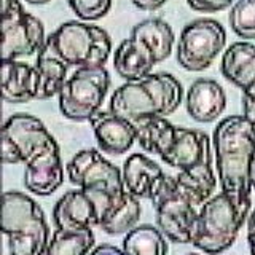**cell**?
Returning <instances> with one entry per match:
<instances>
[{
  "label": "cell",
  "mask_w": 255,
  "mask_h": 255,
  "mask_svg": "<svg viewBox=\"0 0 255 255\" xmlns=\"http://www.w3.org/2000/svg\"><path fill=\"white\" fill-rule=\"evenodd\" d=\"M214 148L222 187L244 219L252 204V163L255 156V125L244 115L223 118L214 131Z\"/></svg>",
  "instance_id": "cell-1"
},
{
  "label": "cell",
  "mask_w": 255,
  "mask_h": 255,
  "mask_svg": "<svg viewBox=\"0 0 255 255\" xmlns=\"http://www.w3.org/2000/svg\"><path fill=\"white\" fill-rule=\"evenodd\" d=\"M182 85L171 74H150L135 82H126L110 98V112L134 125L150 117H167L179 109Z\"/></svg>",
  "instance_id": "cell-2"
},
{
  "label": "cell",
  "mask_w": 255,
  "mask_h": 255,
  "mask_svg": "<svg viewBox=\"0 0 255 255\" xmlns=\"http://www.w3.org/2000/svg\"><path fill=\"white\" fill-rule=\"evenodd\" d=\"M161 159L179 169L175 179L199 206L212 198L217 180L212 171L211 139L206 132L177 128L172 147Z\"/></svg>",
  "instance_id": "cell-3"
},
{
  "label": "cell",
  "mask_w": 255,
  "mask_h": 255,
  "mask_svg": "<svg viewBox=\"0 0 255 255\" xmlns=\"http://www.w3.org/2000/svg\"><path fill=\"white\" fill-rule=\"evenodd\" d=\"M112 51L107 30L93 24L67 21L46 37L38 56L54 58L67 67H102Z\"/></svg>",
  "instance_id": "cell-4"
},
{
  "label": "cell",
  "mask_w": 255,
  "mask_h": 255,
  "mask_svg": "<svg viewBox=\"0 0 255 255\" xmlns=\"http://www.w3.org/2000/svg\"><path fill=\"white\" fill-rule=\"evenodd\" d=\"M2 231L10 255H45L50 228L34 199L21 191H5L2 199Z\"/></svg>",
  "instance_id": "cell-5"
},
{
  "label": "cell",
  "mask_w": 255,
  "mask_h": 255,
  "mask_svg": "<svg viewBox=\"0 0 255 255\" xmlns=\"http://www.w3.org/2000/svg\"><path fill=\"white\" fill-rule=\"evenodd\" d=\"M246 219L233 201L219 193L201 206L191 231V244L207 255H219L236 241Z\"/></svg>",
  "instance_id": "cell-6"
},
{
  "label": "cell",
  "mask_w": 255,
  "mask_h": 255,
  "mask_svg": "<svg viewBox=\"0 0 255 255\" xmlns=\"http://www.w3.org/2000/svg\"><path fill=\"white\" fill-rule=\"evenodd\" d=\"M156 211V223L163 235L177 244L191 243V231L201 209L195 198L175 177L166 175L151 196Z\"/></svg>",
  "instance_id": "cell-7"
},
{
  "label": "cell",
  "mask_w": 255,
  "mask_h": 255,
  "mask_svg": "<svg viewBox=\"0 0 255 255\" xmlns=\"http://www.w3.org/2000/svg\"><path fill=\"white\" fill-rule=\"evenodd\" d=\"M110 86L106 67H80L64 83L59 96L62 115L72 122H90L101 110Z\"/></svg>",
  "instance_id": "cell-8"
},
{
  "label": "cell",
  "mask_w": 255,
  "mask_h": 255,
  "mask_svg": "<svg viewBox=\"0 0 255 255\" xmlns=\"http://www.w3.org/2000/svg\"><path fill=\"white\" fill-rule=\"evenodd\" d=\"M42 21L24 10L19 0H2V59H18L42 51Z\"/></svg>",
  "instance_id": "cell-9"
},
{
  "label": "cell",
  "mask_w": 255,
  "mask_h": 255,
  "mask_svg": "<svg viewBox=\"0 0 255 255\" xmlns=\"http://www.w3.org/2000/svg\"><path fill=\"white\" fill-rule=\"evenodd\" d=\"M227 43L225 27L211 18H199L183 27L177 43V62L190 72H201L214 62Z\"/></svg>",
  "instance_id": "cell-10"
},
{
  "label": "cell",
  "mask_w": 255,
  "mask_h": 255,
  "mask_svg": "<svg viewBox=\"0 0 255 255\" xmlns=\"http://www.w3.org/2000/svg\"><path fill=\"white\" fill-rule=\"evenodd\" d=\"M53 143L54 137L34 115H11L2 128V158L6 164H26Z\"/></svg>",
  "instance_id": "cell-11"
},
{
  "label": "cell",
  "mask_w": 255,
  "mask_h": 255,
  "mask_svg": "<svg viewBox=\"0 0 255 255\" xmlns=\"http://www.w3.org/2000/svg\"><path fill=\"white\" fill-rule=\"evenodd\" d=\"M67 175L75 187L94 193L117 196L126 190L123 174L96 148L78 151L67 164Z\"/></svg>",
  "instance_id": "cell-12"
},
{
  "label": "cell",
  "mask_w": 255,
  "mask_h": 255,
  "mask_svg": "<svg viewBox=\"0 0 255 255\" xmlns=\"http://www.w3.org/2000/svg\"><path fill=\"white\" fill-rule=\"evenodd\" d=\"M110 198L114 196L82 188L67 191L53 209L54 225L58 230L66 231H80L96 225L99 227L104 207L110 201Z\"/></svg>",
  "instance_id": "cell-13"
},
{
  "label": "cell",
  "mask_w": 255,
  "mask_h": 255,
  "mask_svg": "<svg viewBox=\"0 0 255 255\" xmlns=\"http://www.w3.org/2000/svg\"><path fill=\"white\" fill-rule=\"evenodd\" d=\"M64 182V166L58 142L30 158L24 169V185L38 196H50Z\"/></svg>",
  "instance_id": "cell-14"
},
{
  "label": "cell",
  "mask_w": 255,
  "mask_h": 255,
  "mask_svg": "<svg viewBox=\"0 0 255 255\" xmlns=\"http://www.w3.org/2000/svg\"><path fill=\"white\" fill-rule=\"evenodd\" d=\"M90 123L98 140V145L102 151L110 155H123L132 147L135 140L134 125L114 112L99 110Z\"/></svg>",
  "instance_id": "cell-15"
},
{
  "label": "cell",
  "mask_w": 255,
  "mask_h": 255,
  "mask_svg": "<svg viewBox=\"0 0 255 255\" xmlns=\"http://www.w3.org/2000/svg\"><path fill=\"white\" fill-rule=\"evenodd\" d=\"M188 115L198 123L215 122L227 107L223 88L211 78H199L190 85L185 98Z\"/></svg>",
  "instance_id": "cell-16"
},
{
  "label": "cell",
  "mask_w": 255,
  "mask_h": 255,
  "mask_svg": "<svg viewBox=\"0 0 255 255\" xmlns=\"http://www.w3.org/2000/svg\"><path fill=\"white\" fill-rule=\"evenodd\" d=\"M40 75L34 66L16 59H2V98L10 104L37 99Z\"/></svg>",
  "instance_id": "cell-17"
},
{
  "label": "cell",
  "mask_w": 255,
  "mask_h": 255,
  "mask_svg": "<svg viewBox=\"0 0 255 255\" xmlns=\"http://www.w3.org/2000/svg\"><path fill=\"white\" fill-rule=\"evenodd\" d=\"M156 59L150 48L139 38H125L114 54L115 72L126 82H135L151 74Z\"/></svg>",
  "instance_id": "cell-18"
},
{
  "label": "cell",
  "mask_w": 255,
  "mask_h": 255,
  "mask_svg": "<svg viewBox=\"0 0 255 255\" xmlns=\"http://www.w3.org/2000/svg\"><path fill=\"white\" fill-rule=\"evenodd\" d=\"M166 177V174L153 159L142 153H134L123 164L125 188L137 198L151 199L155 190Z\"/></svg>",
  "instance_id": "cell-19"
},
{
  "label": "cell",
  "mask_w": 255,
  "mask_h": 255,
  "mask_svg": "<svg viewBox=\"0 0 255 255\" xmlns=\"http://www.w3.org/2000/svg\"><path fill=\"white\" fill-rule=\"evenodd\" d=\"M220 69L228 82L246 91L255 83V45L251 42L230 45L222 56Z\"/></svg>",
  "instance_id": "cell-20"
},
{
  "label": "cell",
  "mask_w": 255,
  "mask_h": 255,
  "mask_svg": "<svg viewBox=\"0 0 255 255\" xmlns=\"http://www.w3.org/2000/svg\"><path fill=\"white\" fill-rule=\"evenodd\" d=\"M140 203L137 196L125 190L122 195L110 198L104 207L99 227L107 235H122L135 228L140 219Z\"/></svg>",
  "instance_id": "cell-21"
},
{
  "label": "cell",
  "mask_w": 255,
  "mask_h": 255,
  "mask_svg": "<svg viewBox=\"0 0 255 255\" xmlns=\"http://www.w3.org/2000/svg\"><path fill=\"white\" fill-rule=\"evenodd\" d=\"M135 140L148 153L166 155L175 140L177 126L167 122L166 117H150L134 123Z\"/></svg>",
  "instance_id": "cell-22"
},
{
  "label": "cell",
  "mask_w": 255,
  "mask_h": 255,
  "mask_svg": "<svg viewBox=\"0 0 255 255\" xmlns=\"http://www.w3.org/2000/svg\"><path fill=\"white\" fill-rule=\"evenodd\" d=\"M131 37L139 38L153 53L156 62H163L171 56L174 46V30L164 19L150 18L132 27Z\"/></svg>",
  "instance_id": "cell-23"
},
{
  "label": "cell",
  "mask_w": 255,
  "mask_h": 255,
  "mask_svg": "<svg viewBox=\"0 0 255 255\" xmlns=\"http://www.w3.org/2000/svg\"><path fill=\"white\" fill-rule=\"evenodd\" d=\"M126 255H167V243L161 230L151 225L135 227L123 239Z\"/></svg>",
  "instance_id": "cell-24"
},
{
  "label": "cell",
  "mask_w": 255,
  "mask_h": 255,
  "mask_svg": "<svg viewBox=\"0 0 255 255\" xmlns=\"http://www.w3.org/2000/svg\"><path fill=\"white\" fill-rule=\"evenodd\" d=\"M94 246L91 228L80 231L56 230L46 246L45 255H88Z\"/></svg>",
  "instance_id": "cell-25"
},
{
  "label": "cell",
  "mask_w": 255,
  "mask_h": 255,
  "mask_svg": "<svg viewBox=\"0 0 255 255\" xmlns=\"http://www.w3.org/2000/svg\"><path fill=\"white\" fill-rule=\"evenodd\" d=\"M35 67L40 75V86L37 99H50L53 96L59 94L64 83L67 82V66L54 58H45L37 56Z\"/></svg>",
  "instance_id": "cell-26"
},
{
  "label": "cell",
  "mask_w": 255,
  "mask_h": 255,
  "mask_svg": "<svg viewBox=\"0 0 255 255\" xmlns=\"http://www.w3.org/2000/svg\"><path fill=\"white\" fill-rule=\"evenodd\" d=\"M228 21L238 37L255 40V0H238L231 8Z\"/></svg>",
  "instance_id": "cell-27"
},
{
  "label": "cell",
  "mask_w": 255,
  "mask_h": 255,
  "mask_svg": "<svg viewBox=\"0 0 255 255\" xmlns=\"http://www.w3.org/2000/svg\"><path fill=\"white\" fill-rule=\"evenodd\" d=\"M67 3L83 21H98L112 8V0H67Z\"/></svg>",
  "instance_id": "cell-28"
},
{
  "label": "cell",
  "mask_w": 255,
  "mask_h": 255,
  "mask_svg": "<svg viewBox=\"0 0 255 255\" xmlns=\"http://www.w3.org/2000/svg\"><path fill=\"white\" fill-rule=\"evenodd\" d=\"M188 6L195 11L201 13H215L228 8L233 0H187Z\"/></svg>",
  "instance_id": "cell-29"
},
{
  "label": "cell",
  "mask_w": 255,
  "mask_h": 255,
  "mask_svg": "<svg viewBox=\"0 0 255 255\" xmlns=\"http://www.w3.org/2000/svg\"><path fill=\"white\" fill-rule=\"evenodd\" d=\"M243 110L244 117L255 125V83L243 91Z\"/></svg>",
  "instance_id": "cell-30"
},
{
  "label": "cell",
  "mask_w": 255,
  "mask_h": 255,
  "mask_svg": "<svg viewBox=\"0 0 255 255\" xmlns=\"http://www.w3.org/2000/svg\"><path fill=\"white\" fill-rule=\"evenodd\" d=\"M131 2L143 11H155L161 8L167 0H131Z\"/></svg>",
  "instance_id": "cell-31"
},
{
  "label": "cell",
  "mask_w": 255,
  "mask_h": 255,
  "mask_svg": "<svg viewBox=\"0 0 255 255\" xmlns=\"http://www.w3.org/2000/svg\"><path fill=\"white\" fill-rule=\"evenodd\" d=\"M247 241L251 247V255H255V209L251 212L247 220Z\"/></svg>",
  "instance_id": "cell-32"
},
{
  "label": "cell",
  "mask_w": 255,
  "mask_h": 255,
  "mask_svg": "<svg viewBox=\"0 0 255 255\" xmlns=\"http://www.w3.org/2000/svg\"><path fill=\"white\" fill-rule=\"evenodd\" d=\"M88 255H126L123 251H120L118 247L110 246V244H102L98 246L93 252H90Z\"/></svg>",
  "instance_id": "cell-33"
},
{
  "label": "cell",
  "mask_w": 255,
  "mask_h": 255,
  "mask_svg": "<svg viewBox=\"0 0 255 255\" xmlns=\"http://www.w3.org/2000/svg\"><path fill=\"white\" fill-rule=\"evenodd\" d=\"M26 2L30 5H45V3L50 2V0H26Z\"/></svg>",
  "instance_id": "cell-34"
},
{
  "label": "cell",
  "mask_w": 255,
  "mask_h": 255,
  "mask_svg": "<svg viewBox=\"0 0 255 255\" xmlns=\"http://www.w3.org/2000/svg\"><path fill=\"white\" fill-rule=\"evenodd\" d=\"M252 185L255 190V156H254V163H252Z\"/></svg>",
  "instance_id": "cell-35"
},
{
  "label": "cell",
  "mask_w": 255,
  "mask_h": 255,
  "mask_svg": "<svg viewBox=\"0 0 255 255\" xmlns=\"http://www.w3.org/2000/svg\"><path fill=\"white\" fill-rule=\"evenodd\" d=\"M188 255H198V254H188Z\"/></svg>",
  "instance_id": "cell-36"
}]
</instances>
